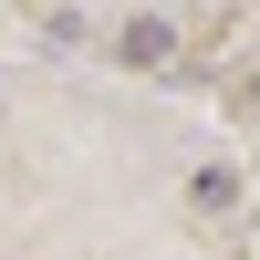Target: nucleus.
I'll return each mask as SVG.
<instances>
[{
	"label": "nucleus",
	"mask_w": 260,
	"mask_h": 260,
	"mask_svg": "<svg viewBox=\"0 0 260 260\" xmlns=\"http://www.w3.org/2000/svg\"><path fill=\"white\" fill-rule=\"evenodd\" d=\"M167 52H177L167 21H125V62H167Z\"/></svg>",
	"instance_id": "nucleus-1"
}]
</instances>
